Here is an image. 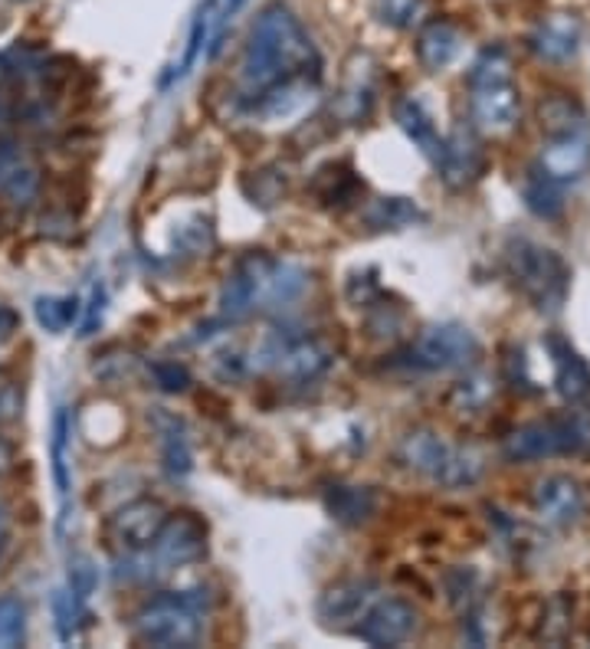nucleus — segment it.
Returning <instances> with one entry per match:
<instances>
[{
  "label": "nucleus",
  "instance_id": "obj_1",
  "mask_svg": "<svg viewBox=\"0 0 590 649\" xmlns=\"http://www.w3.org/2000/svg\"><path fill=\"white\" fill-rule=\"evenodd\" d=\"M309 73L318 76V53L299 17L282 4L263 8L250 31V44L240 67L246 93L263 96L279 83L309 80Z\"/></svg>",
  "mask_w": 590,
  "mask_h": 649
},
{
  "label": "nucleus",
  "instance_id": "obj_2",
  "mask_svg": "<svg viewBox=\"0 0 590 649\" xmlns=\"http://www.w3.org/2000/svg\"><path fill=\"white\" fill-rule=\"evenodd\" d=\"M135 639L158 649H188L204 633V600L197 593H158L132 616Z\"/></svg>",
  "mask_w": 590,
  "mask_h": 649
},
{
  "label": "nucleus",
  "instance_id": "obj_3",
  "mask_svg": "<svg viewBox=\"0 0 590 649\" xmlns=\"http://www.w3.org/2000/svg\"><path fill=\"white\" fill-rule=\"evenodd\" d=\"M505 269H508L511 283L521 289V296L531 299L541 312H554L567 299L570 269L564 266V260L554 250H547L541 243H531L525 237L508 240Z\"/></svg>",
  "mask_w": 590,
  "mask_h": 649
},
{
  "label": "nucleus",
  "instance_id": "obj_4",
  "mask_svg": "<svg viewBox=\"0 0 590 649\" xmlns=\"http://www.w3.org/2000/svg\"><path fill=\"white\" fill-rule=\"evenodd\" d=\"M400 462L420 476H426L436 485L446 489H466L475 485L485 472V462L475 449H462L453 446L446 440H440L430 430H413L404 436L400 443Z\"/></svg>",
  "mask_w": 590,
  "mask_h": 649
},
{
  "label": "nucleus",
  "instance_id": "obj_5",
  "mask_svg": "<svg viewBox=\"0 0 590 649\" xmlns=\"http://www.w3.org/2000/svg\"><path fill=\"white\" fill-rule=\"evenodd\" d=\"M587 446V430L574 420H538L528 426H518L505 436V456L511 462H534L551 459L564 453H580Z\"/></svg>",
  "mask_w": 590,
  "mask_h": 649
},
{
  "label": "nucleus",
  "instance_id": "obj_6",
  "mask_svg": "<svg viewBox=\"0 0 590 649\" xmlns=\"http://www.w3.org/2000/svg\"><path fill=\"white\" fill-rule=\"evenodd\" d=\"M479 345L475 335L456 322H443V325H430L417 335V341L410 345V364L420 371H456L466 368L475 358Z\"/></svg>",
  "mask_w": 590,
  "mask_h": 649
},
{
  "label": "nucleus",
  "instance_id": "obj_7",
  "mask_svg": "<svg viewBox=\"0 0 590 649\" xmlns=\"http://www.w3.org/2000/svg\"><path fill=\"white\" fill-rule=\"evenodd\" d=\"M332 348L318 338H269L263 345V361L276 364L292 381H315L332 368Z\"/></svg>",
  "mask_w": 590,
  "mask_h": 649
},
{
  "label": "nucleus",
  "instance_id": "obj_8",
  "mask_svg": "<svg viewBox=\"0 0 590 649\" xmlns=\"http://www.w3.org/2000/svg\"><path fill=\"white\" fill-rule=\"evenodd\" d=\"M417 610L413 603L400 600V597H387V600H374L368 606V613L358 623V636L371 646H397L404 639H410L417 633Z\"/></svg>",
  "mask_w": 590,
  "mask_h": 649
},
{
  "label": "nucleus",
  "instance_id": "obj_9",
  "mask_svg": "<svg viewBox=\"0 0 590 649\" xmlns=\"http://www.w3.org/2000/svg\"><path fill=\"white\" fill-rule=\"evenodd\" d=\"M472 89V99H469V109H472V122L492 135H502V132H511L518 116H521V96L515 89L511 80H498V83H479V86H469Z\"/></svg>",
  "mask_w": 590,
  "mask_h": 649
},
{
  "label": "nucleus",
  "instance_id": "obj_10",
  "mask_svg": "<svg viewBox=\"0 0 590 649\" xmlns=\"http://www.w3.org/2000/svg\"><path fill=\"white\" fill-rule=\"evenodd\" d=\"M204 548H207V528H204L201 518H194V515L168 518L165 528L158 531V538L152 541L155 564H158L161 570L197 561V557L204 554Z\"/></svg>",
  "mask_w": 590,
  "mask_h": 649
},
{
  "label": "nucleus",
  "instance_id": "obj_11",
  "mask_svg": "<svg viewBox=\"0 0 590 649\" xmlns=\"http://www.w3.org/2000/svg\"><path fill=\"white\" fill-rule=\"evenodd\" d=\"M381 593V584L371 580V577H348V580H338L332 587H325V593L318 597V616L328 623V626H345V623H354L368 613V606L377 600Z\"/></svg>",
  "mask_w": 590,
  "mask_h": 649
},
{
  "label": "nucleus",
  "instance_id": "obj_12",
  "mask_svg": "<svg viewBox=\"0 0 590 649\" xmlns=\"http://www.w3.org/2000/svg\"><path fill=\"white\" fill-rule=\"evenodd\" d=\"M168 512L158 498H135L112 518V534L125 551H148L158 531L165 528Z\"/></svg>",
  "mask_w": 590,
  "mask_h": 649
},
{
  "label": "nucleus",
  "instance_id": "obj_13",
  "mask_svg": "<svg viewBox=\"0 0 590 649\" xmlns=\"http://www.w3.org/2000/svg\"><path fill=\"white\" fill-rule=\"evenodd\" d=\"M482 165H485L482 145L469 129L459 125V129H453L449 139H443V155H440L436 168L446 178V184L462 188V184L475 181L482 175Z\"/></svg>",
  "mask_w": 590,
  "mask_h": 649
},
{
  "label": "nucleus",
  "instance_id": "obj_14",
  "mask_svg": "<svg viewBox=\"0 0 590 649\" xmlns=\"http://www.w3.org/2000/svg\"><path fill=\"white\" fill-rule=\"evenodd\" d=\"M528 47L544 63H567V60H574L577 57V47H580V21L570 17V14L544 17L534 27V34L528 37Z\"/></svg>",
  "mask_w": 590,
  "mask_h": 649
},
{
  "label": "nucleus",
  "instance_id": "obj_15",
  "mask_svg": "<svg viewBox=\"0 0 590 649\" xmlns=\"http://www.w3.org/2000/svg\"><path fill=\"white\" fill-rule=\"evenodd\" d=\"M538 168L557 181V184H574L590 171V142L587 135H564V139H551V145L541 152Z\"/></svg>",
  "mask_w": 590,
  "mask_h": 649
},
{
  "label": "nucleus",
  "instance_id": "obj_16",
  "mask_svg": "<svg viewBox=\"0 0 590 649\" xmlns=\"http://www.w3.org/2000/svg\"><path fill=\"white\" fill-rule=\"evenodd\" d=\"M534 508L551 525H570L583 512V492L570 476H547L534 489Z\"/></svg>",
  "mask_w": 590,
  "mask_h": 649
},
{
  "label": "nucleus",
  "instance_id": "obj_17",
  "mask_svg": "<svg viewBox=\"0 0 590 649\" xmlns=\"http://www.w3.org/2000/svg\"><path fill=\"white\" fill-rule=\"evenodd\" d=\"M547 351L554 361V381H557V394L567 404H583L590 400V368L587 361L557 335L547 338Z\"/></svg>",
  "mask_w": 590,
  "mask_h": 649
},
{
  "label": "nucleus",
  "instance_id": "obj_18",
  "mask_svg": "<svg viewBox=\"0 0 590 649\" xmlns=\"http://www.w3.org/2000/svg\"><path fill=\"white\" fill-rule=\"evenodd\" d=\"M459 44H462V37L449 21H430L417 37V60L423 63V70L440 73L456 60Z\"/></svg>",
  "mask_w": 590,
  "mask_h": 649
},
{
  "label": "nucleus",
  "instance_id": "obj_19",
  "mask_svg": "<svg viewBox=\"0 0 590 649\" xmlns=\"http://www.w3.org/2000/svg\"><path fill=\"white\" fill-rule=\"evenodd\" d=\"M538 122L547 139H564V135H587V112L577 99L554 93L541 99L538 106Z\"/></svg>",
  "mask_w": 590,
  "mask_h": 649
},
{
  "label": "nucleus",
  "instance_id": "obj_20",
  "mask_svg": "<svg viewBox=\"0 0 590 649\" xmlns=\"http://www.w3.org/2000/svg\"><path fill=\"white\" fill-rule=\"evenodd\" d=\"M394 119H397L400 132L413 142V148H420V155H426L436 165L440 155H443V139L436 135V129H433L430 116L423 112V106L413 103V99H400L397 109H394Z\"/></svg>",
  "mask_w": 590,
  "mask_h": 649
},
{
  "label": "nucleus",
  "instance_id": "obj_21",
  "mask_svg": "<svg viewBox=\"0 0 590 649\" xmlns=\"http://www.w3.org/2000/svg\"><path fill=\"white\" fill-rule=\"evenodd\" d=\"M325 508L341 525H361L374 515L377 498L368 485H332L325 492Z\"/></svg>",
  "mask_w": 590,
  "mask_h": 649
},
{
  "label": "nucleus",
  "instance_id": "obj_22",
  "mask_svg": "<svg viewBox=\"0 0 590 649\" xmlns=\"http://www.w3.org/2000/svg\"><path fill=\"white\" fill-rule=\"evenodd\" d=\"M312 103V86L309 80H289L279 83L273 89H266L260 96V116L266 122H282V119H296L305 106Z\"/></svg>",
  "mask_w": 590,
  "mask_h": 649
},
{
  "label": "nucleus",
  "instance_id": "obj_23",
  "mask_svg": "<svg viewBox=\"0 0 590 649\" xmlns=\"http://www.w3.org/2000/svg\"><path fill=\"white\" fill-rule=\"evenodd\" d=\"M40 175L34 165H27L14 152H0V194L11 197L14 204H31L37 197Z\"/></svg>",
  "mask_w": 590,
  "mask_h": 649
},
{
  "label": "nucleus",
  "instance_id": "obj_24",
  "mask_svg": "<svg viewBox=\"0 0 590 649\" xmlns=\"http://www.w3.org/2000/svg\"><path fill=\"white\" fill-rule=\"evenodd\" d=\"M521 201L525 207L541 217V220H554L564 214V194H561V184L551 181L541 168L538 171H528V178L521 181Z\"/></svg>",
  "mask_w": 590,
  "mask_h": 649
},
{
  "label": "nucleus",
  "instance_id": "obj_25",
  "mask_svg": "<svg viewBox=\"0 0 590 649\" xmlns=\"http://www.w3.org/2000/svg\"><path fill=\"white\" fill-rule=\"evenodd\" d=\"M50 459H53V485L60 495V508H70V489H73V476H70V413L57 410L53 417V440H50Z\"/></svg>",
  "mask_w": 590,
  "mask_h": 649
},
{
  "label": "nucleus",
  "instance_id": "obj_26",
  "mask_svg": "<svg viewBox=\"0 0 590 649\" xmlns=\"http://www.w3.org/2000/svg\"><path fill=\"white\" fill-rule=\"evenodd\" d=\"M364 220L377 230H400V227H410L420 220V207L410 201V197H377L368 211H364Z\"/></svg>",
  "mask_w": 590,
  "mask_h": 649
},
{
  "label": "nucleus",
  "instance_id": "obj_27",
  "mask_svg": "<svg viewBox=\"0 0 590 649\" xmlns=\"http://www.w3.org/2000/svg\"><path fill=\"white\" fill-rule=\"evenodd\" d=\"M358 188L361 184H358L354 171L345 168V165H328L312 181V191L322 197V204H345V201H351L358 194Z\"/></svg>",
  "mask_w": 590,
  "mask_h": 649
},
{
  "label": "nucleus",
  "instance_id": "obj_28",
  "mask_svg": "<svg viewBox=\"0 0 590 649\" xmlns=\"http://www.w3.org/2000/svg\"><path fill=\"white\" fill-rule=\"evenodd\" d=\"M27 636V606L21 597H0V649L21 646Z\"/></svg>",
  "mask_w": 590,
  "mask_h": 649
},
{
  "label": "nucleus",
  "instance_id": "obj_29",
  "mask_svg": "<svg viewBox=\"0 0 590 649\" xmlns=\"http://www.w3.org/2000/svg\"><path fill=\"white\" fill-rule=\"evenodd\" d=\"M80 315V299H57V296H44L37 299V322L50 332L60 335L67 332Z\"/></svg>",
  "mask_w": 590,
  "mask_h": 649
},
{
  "label": "nucleus",
  "instance_id": "obj_30",
  "mask_svg": "<svg viewBox=\"0 0 590 649\" xmlns=\"http://www.w3.org/2000/svg\"><path fill=\"white\" fill-rule=\"evenodd\" d=\"M423 11H426L423 0H374L377 21L394 31H410L413 24H420Z\"/></svg>",
  "mask_w": 590,
  "mask_h": 649
},
{
  "label": "nucleus",
  "instance_id": "obj_31",
  "mask_svg": "<svg viewBox=\"0 0 590 649\" xmlns=\"http://www.w3.org/2000/svg\"><path fill=\"white\" fill-rule=\"evenodd\" d=\"M498 80H511V60L502 47H489L479 53V60L469 70V86L479 83H498Z\"/></svg>",
  "mask_w": 590,
  "mask_h": 649
},
{
  "label": "nucleus",
  "instance_id": "obj_32",
  "mask_svg": "<svg viewBox=\"0 0 590 649\" xmlns=\"http://www.w3.org/2000/svg\"><path fill=\"white\" fill-rule=\"evenodd\" d=\"M570 597H551V603L544 606V616H541V639L547 642H561L567 633H570Z\"/></svg>",
  "mask_w": 590,
  "mask_h": 649
},
{
  "label": "nucleus",
  "instance_id": "obj_33",
  "mask_svg": "<svg viewBox=\"0 0 590 649\" xmlns=\"http://www.w3.org/2000/svg\"><path fill=\"white\" fill-rule=\"evenodd\" d=\"M161 453H165V466L171 476H188L194 469V456H191V446H188V436L174 426V430H165L161 433Z\"/></svg>",
  "mask_w": 590,
  "mask_h": 649
},
{
  "label": "nucleus",
  "instance_id": "obj_34",
  "mask_svg": "<svg viewBox=\"0 0 590 649\" xmlns=\"http://www.w3.org/2000/svg\"><path fill=\"white\" fill-rule=\"evenodd\" d=\"M80 610H83V600H76L73 590H57V593H53V616H57L60 639H73Z\"/></svg>",
  "mask_w": 590,
  "mask_h": 649
},
{
  "label": "nucleus",
  "instance_id": "obj_35",
  "mask_svg": "<svg viewBox=\"0 0 590 649\" xmlns=\"http://www.w3.org/2000/svg\"><path fill=\"white\" fill-rule=\"evenodd\" d=\"M178 243H181V250H188V253H204V250H210V247H214L210 220L194 217L191 224H184V227L178 230Z\"/></svg>",
  "mask_w": 590,
  "mask_h": 649
},
{
  "label": "nucleus",
  "instance_id": "obj_36",
  "mask_svg": "<svg viewBox=\"0 0 590 649\" xmlns=\"http://www.w3.org/2000/svg\"><path fill=\"white\" fill-rule=\"evenodd\" d=\"M152 377H155V384H158L161 390H168V394H181V390L191 387V374H188V368L178 364V361H158V364H152Z\"/></svg>",
  "mask_w": 590,
  "mask_h": 649
},
{
  "label": "nucleus",
  "instance_id": "obj_37",
  "mask_svg": "<svg viewBox=\"0 0 590 649\" xmlns=\"http://www.w3.org/2000/svg\"><path fill=\"white\" fill-rule=\"evenodd\" d=\"M214 4H207L201 14H197V21H194V27H191V40H188V53H184V63H181V73H188L194 63H197V57H201V47H204V40H207V31H210V24H214Z\"/></svg>",
  "mask_w": 590,
  "mask_h": 649
},
{
  "label": "nucleus",
  "instance_id": "obj_38",
  "mask_svg": "<svg viewBox=\"0 0 590 649\" xmlns=\"http://www.w3.org/2000/svg\"><path fill=\"white\" fill-rule=\"evenodd\" d=\"M96 580H99V574H96L93 561L89 557H76L73 567H70V590L76 593V600L86 603L93 597V590H96Z\"/></svg>",
  "mask_w": 590,
  "mask_h": 649
},
{
  "label": "nucleus",
  "instance_id": "obj_39",
  "mask_svg": "<svg viewBox=\"0 0 590 649\" xmlns=\"http://www.w3.org/2000/svg\"><path fill=\"white\" fill-rule=\"evenodd\" d=\"M489 400V384L482 377H472V381H459L453 387V404L459 410H479L482 404Z\"/></svg>",
  "mask_w": 590,
  "mask_h": 649
},
{
  "label": "nucleus",
  "instance_id": "obj_40",
  "mask_svg": "<svg viewBox=\"0 0 590 649\" xmlns=\"http://www.w3.org/2000/svg\"><path fill=\"white\" fill-rule=\"evenodd\" d=\"M103 315H106V289L96 283V286H93V296H89L86 319H83V325H80V335H83V338L96 335V328L103 325Z\"/></svg>",
  "mask_w": 590,
  "mask_h": 649
},
{
  "label": "nucleus",
  "instance_id": "obj_41",
  "mask_svg": "<svg viewBox=\"0 0 590 649\" xmlns=\"http://www.w3.org/2000/svg\"><path fill=\"white\" fill-rule=\"evenodd\" d=\"M17 407H21L17 390H14L11 384H0V417H14Z\"/></svg>",
  "mask_w": 590,
  "mask_h": 649
},
{
  "label": "nucleus",
  "instance_id": "obj_42",
  "mask_svg": "<svg viewBox=\"0 0 590 649\" xmlns=\"http://www.w3.org/2000/svg\"><path fill=\"white\" fill-rule=\"evenodd\" d=\"M14 325H17V315L11 312V309H4L0 305V341H4L11 332H14Z\"/></svg>",
  "mask_w": 590,
  "mask_h": 649
},
{
  "label": "nucleus",
  "instance_id": "obj_43",
  "mask_svg": "<svg viewBox=\"0 0 590 649\" xmlns=\"http://www.w3.org/2000/svg\"><path fill=\"white\" fill-rule=\"evenodd\" d=\"M11 462H14V453H11V443L0 436V476H4L8 469H11Z\"/></svg>",
  "mask_w": 590,
  "mask_h": 649
},
{
  "label": "nucleus",
  "instance_id": "obj_44",
  "mask_svg": "<svg viewBox=\"0 0 590 649\" xmlns=\"http://www.w3.org/2000/svg\"><path fill=\"white\" fill-rule=\"evenodd\" d=\"M11 119V103L4 99V96H0V125H4Z\"/></svg>",
  "mask_w": 590,
  "mask_h": 649
},
{
  "label": "nucleus",
  "instance_id": "obj_45",
  "mask_svg": "<svg viewBox=\"0 0 590 649\" xmlns=\"http://www.w3.org/2000/svg\"><path fill=\"white\" fill-rule=\"evenodd\" d=\"M243 4H246V0H227V11H230V14H237Z\"/></svg>",
  "mask_w": 590,
  "mask_h": 649
},
{
  "label": "nucleus",
  "instance_id": "obj_46",
  "mask_svg": "<svg viewBox=\"0 0 590 649\" xmlns=\"http://www.w3.org/2000/svg\"><path fill=\"white\" fill-rule=\"evenodd\" d=\"M0 551H4V528H0Z\"/></svg>",
  "mask_w": 590,
  "mask_h": 649
},
{
  "label": "nucleus",
  "instance_id": "obj_47",
  "mask_svg": "<svg viewBox=\"0 0 590 649\" xmlns=\"http://www.w3.org/2000/svg\"><path fill=\"white\" fill-rule=\"evenodd\" d=\"M0 528H4V508H0Z\"/></svg>",
  "mask_w": 590,
  "mask_h": 649
}]
</instances>
